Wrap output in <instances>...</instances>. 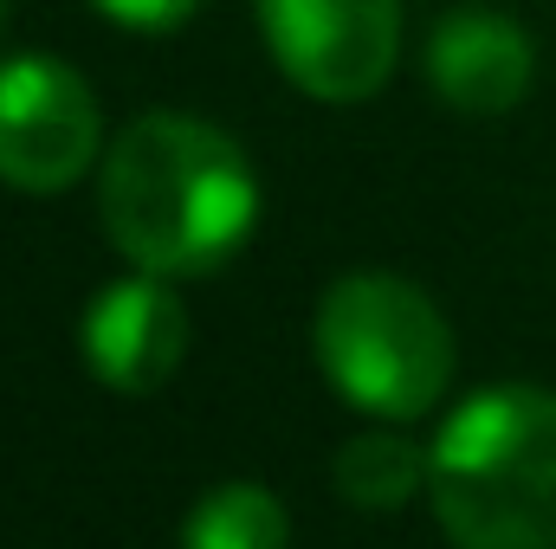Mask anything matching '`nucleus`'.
Here are the masks:
<instances>
[{"instance_id":"1","label":"nucleus","mask_w":556,"mask_h":549,"mask_svg":"<svg viewBox=\"0 0 556 549\" xmlns=\"http://www.w3.org/2000/svg\"><path fill=\"white\" fill-rule=\"evenodd\" d=\"M104 240L155 278L220 272L260 227V175L207 117L142 111L98 162Z\"/></svg>"},{"instance_id":"2","label":"nucleus","mask_w":556,"mask_h":549,"mask_svg":"<svg viewBox=\"0 0 556 549\" xmlns=\"http://www.w3.org/2000/svg\"><path fill=\"white\" fill-rule=\"evenodd\" d=\"M427 491L453 549H556V388L466 395L427 446Z\"/></svg>"},{"instance_id":"3","label":"nucleus","mask_w":556,"mask_h":549,"mask_svg":"<svg viewBox=\"0 0 556 549\" xmlns=\"http://www.w3.org/2000/svg\"><path fill=\"white\" fill-rule=\"evenodd\" d=\"M324 382L356 413L420 420L453 382V330L440 304L395 272H343L311 317Z\"/></svg>"},{"instance_id":"4","label":"nucleus","mask_w":556,"mask_h":549,"mask_svg":"<svg viewBox=\"0 0 556 549\" xmlns=\"http://www.w3.org/2000/svg\"><path fill=\"white\" fill-rule=\"evenodd\" d=\"M104 162V111L78 65L52 52L0 59V181L20 194H65Z\"/></svg>"},{"instance_id":"5","label":"nucleus","mask_w":556,"mask_h":549,"mask_svg":"<svg viewBox=\"0 0 556 549\" xmlns=\"http://www.w3.org/2000/svg\"><path fill=\"white\" fill-rule=\"evenodd\" d=\"M273 65L317 104H363L395 78L402 0H253Z\"/></svg>"},{"instance_id":"6","label":"nucleus","mask_w":556,"mask_h":549,"mask_svg":"<svg viewBox=\"0 0 556 549\" xmlns=\"http://www.w3.org/2000/svg\"><path fill=\"white\" fill-rule=\"evenodd\" d=\"M78 349H85V369L104 388L155 395L188 356V310L175 297V278L155 272L111 278L78 317Z\"/></svg>"},{"instance_id":"7","label":"nucleus","mask_w":556,"mask_h":549,"mask_svg":"<svg viewBox=\"0 0 556 549\" xmlns=\"http://www.w3.org/2000/svg\"><path fill=\"white\" fill-rule=\"evenodd\" d=\"M420 65H427V85L440 91V104H453L459 117H505L531 91L538 46L498 7H453L433 26Z\"/></svg>"},{"instance_id":"8","label":"nucleus","mask_w":556,"mask_h":549,"mask_svg":"<svg viewBox=\"0 0 556 549\" xmlns=\"http://www.w3.org/2000/svg\"><path fill=\"white\" fill-rule=\"evenodd\" d=\"M337 491L356 505V511H402L427 485V446H415L408 433H395L389 420L343 439L337 446V465H330Z\"/></svg>"},{"instance_id":"9","label":"nucleus","mask_w":556,"mask_h":549,"mask_svg":"<svg viewBox=\"0 0 556 549\" xmlns=\"http://www.w3.org/2000/svg\"><path fill=\"white\" fill-rule=\"evenodd\" d=\"M291 524L266 485H214L188 518H181V549H285Z\"/></svg>"},{"instance_id":"10","label":"nucleus","mask_w":556,"mask_h":549,"mask_svg":"<svg viewBox=\"0 0 556 549\" xmlns=\"http://www.w3.org/2000/svg\"><path fill=\"white\" fill-rule=\"evenodd\" d=\"M111 26H124V33H175V26H188L194 20V7L201 0H91Z\"/></svg>"},{"instance_id":"11","label":"nucleus","mask_w":556,"mask_h":549,"mask_svg":"<svg viewBox=\"0 0 556 549\" xmlns=\"http://www.w3.org/2000/svg\"><path fill=\"white\" fill-rule=\"evenodd\" d=\"M0 20H7V0H0Z\"/></svg>"}]
</instances>
